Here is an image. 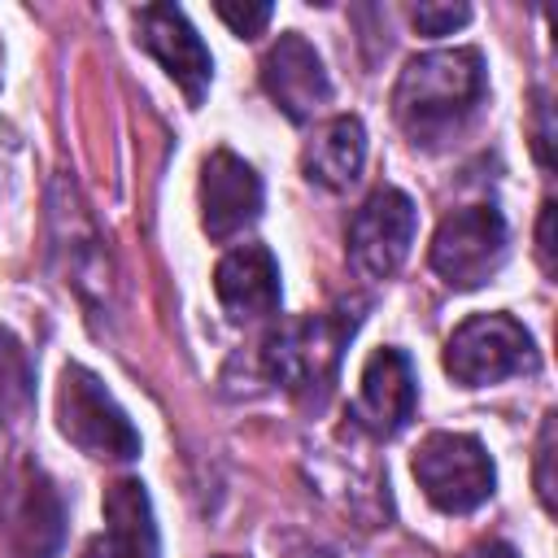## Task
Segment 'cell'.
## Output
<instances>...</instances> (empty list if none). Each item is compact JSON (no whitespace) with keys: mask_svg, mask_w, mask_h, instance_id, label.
Wrapping results in <instances>:
<instances>
[{"mask_svg":"<svg viewBox=\"0 0 558 558\" xmlns=\"http://www.w3.org/2000/svg\"><path fill=\"white\" fill-rule=\"evenodd\" d=\"M484 87L488 74L475 48H432L405 61L392 87V118L414 144L432 148L453 140L471 122Z\"/></svg>","mask_w":558,"mask_h":558,"instance_id":"6da1fadb","label":"cell"},{"mask_svg":"<svg viewBox=\"0 0 558 558\" xmlns=\"http://www.w3.org/2000/svg\"><path fill=\"white\" fill-rule=\"evenodd\" d=\"M357 331L353 310H327L310 318H288L262 340V371L288 392H323L340 366L349 336Z\"/></svg>","mask_w":558,"mask_h":558,"instance_id":"7a4b0ae2","label":"cell"},{"mask_svg":"<svg viewBox=\"0 0 558 558\" xmlns=\"http://www.w3.org/2000/svg\"><path fill=\"white\" fill-rule=\"evenodd\" d=\"M65 541V506L48 471L31 458L0 466V545L9 558H57Z\"/></svg>","mask_w":558,"mask_h":558,"instance_id":"3957f363","label":"cell"},{"mask_svg":"<svg viewBox=\"0 0 558 558\" xmlns=\"http://www.w3.org/2000/svg\"><path fill=\"white\" fill-rule=\"evenodd\" d=\"M57 427L61 436L100 462H131L140 453V432L131 427L126 410L87 366L70 362L57 384Z\"/></svg>","mask_w":558,"mask_h":558,"instance_id":"277c9868","label":"cell"},{"mask_svg":"<svg viewBox=\"0 0 558 558\" xmlns=\"http://www.w3.org/2000/svg\"><path fill=\"white\" fill-rule=\"evenodd\" d=\"M410 466H414L423 497L440 514H471L497 488V471H493L488 449L466 432H432L414 449Z\"/></svg>","mask_w":558,"mask_h":558,"instance_id":"5b68a950","label":"cell"},{"mask_svg":"<svg viewBox=\"0 0 558 558\" xmlns=\"http://www.w3.org/2000/svg\"><path fill=\"white\" fill-rule=\"evenodd\" d=\"M536 366V344L523 323L510 314H475L445 340V371L466 384L484 388Z\"/></svg>","mask_w":558,"mask_h":558,"instance_id":"8992f818","label":"cell"},{"mask_svg":"<svg viewBox=\"0 0 558 558\" xmlns=\"http://www.w3.org/2000/svg\"><path fill=\"white\" fill-rule=\"evenodd\" d=\"M506 244H510L506 218L493 205H466L440 218L427 257L449 288H480L501 270Z\"/></svg>","mask_w":558,"mask_h":558,"instance_id":"52a82bcc","label":"cell"},{"mask_svg":"<svg viewBox=\"0 0 558 558\" xmlns=\"http://www.w3.org/2000/svg\"><path fill=\"white\" fill-rule=\"evenodd\" d=\"M414 201L401 187H375L349 222V257L366 279H388L414 244Z\"/></svg>","mask_w":558,"mask_h":558,"instance_id":"ba28073f","label":"cell"},{"mask_svg":"<svg viewBox=\"0 0 558 558\" xmlns=\"http://www.w3.org/2000/svg\"><path fill=\"white\" fill-rule=\"evenodd\" d=\"M135 39L183 87L187 105L205 100L209 78H214V57L201 44V35L192 31V22L183 17V9H174V4H144V9H135Z\"/></svg>","mask_w":558,"mask_h":558,"instance_id":"9c48e42d","label":"cell"},{"mask_svg":"<svg viewBox=\"0 0 558 558\" xmlns=\"http://www.w3.org/2000/svg\"><path fill=\"white\" fill-rule=\"evenodd\" d=\"M196 196H201V227H205L209 240H231L244 227H253L257 214H262V179H257V170L244 157L227 153V148L205 157Z\"/></svg>","mask_w":558,"mask_h":558,"instance_id":"30bf717a","label":"cell"},{"mask_svg":"<svg viewBox=\"0 0 558 558\" xmlns=\"http://www.w3.org/2000/svg\"><path fill=\"white\" fill-rule=\"evenodd\" d=\"M262 87L275 100V109H283L292 122H310L331 100V78L323 70V57L296 31L279 35L262 57Z\"/></svg>","mask_w":558,"mask_h":558,"instance_id":"8fae6325","label":"cell"},{"mask_svg":"<svg viewBox=\"0 0 558 558\" xmlns=\"http://www.w3.org/2000/svg\"><path fill=\"white\" fill-rule=\"evenodd\" d=\"M414 405H418V384L410 357L401 349H375L357 379V401H353L357 427H366L371 436H397L414 418Z\"/></svg>","mask_w":558,"mask_h":558,"instance_id":"7c38bea8","label":"cell"},{"mask_svg":"<svg viewBox=\"0 0 558 558\" xmlns=\"http://www.w3.org/2000/svg\"><path fill=\"white\" fill-rule=\"evenodd\" d=\"M214 296L231 323H257L279 310V262L266 244L231 248L214 270Z\"/></svg>","mask_w":558,"mask_h":558,"instance_id":"4fadbf2b","label":"cell"},{"mask_svg":"<svg viewBox=\"0 0 558 558\" xmlns=\"http://www.w3.org/2000/svg\"><path fill=\"white\" fill-rule=\"evenodd\" d=\"M78 558H157V523L140 480H113L105 493V532Z\"/></svg>","mask_w":558,"mask_h":558,"instance_id":"5bb4252c","label":"cell"},{"mask_svg":"<svg viewBox=\"0 0 558 558\" xmlns=\"http://www.w3.org/2000/svg\"><path fill=\"white\" fill-rule=\"evenodd\" d=\"M362 161H366V126L353 113H340V118L323 122L310 135L305 153H301L305 179L327 187V192H344L349 183H357Z\"/></svg>","mask_w":558,"mask_h":558,"instance_id":"9a60e30c","label":"cell"},{"mask_svg":"<svg viewBox=\"0 0 558 558\" xmlns=\"http://www.w3.org/2000/svg\"><path fill=\"white\" fill-rule=\"evenodd\" d=\"M52 218H57V248L70 253V283L83 296L87 292H105L109 288V253H105L96 227L87 222L83 205L74 201V192H70V201L57 205Z\"/></svg>","mask_w":558,"mask_h":558,"instance_id":"2e32d148","label":"cell"},{"mask_svg":"<svg viewBox=\"0 0 558 558\" xmlns=\"http://www.w3.org/2000/svg\"><path fill=\"white\" fill-rule=\"evenodd\" d=\"M35 410V366L22 340L0 327V436L17 432Z\"/></svg>","mask_w":558,"mask_h":558,"instance_id":"e0dca14e","label":"cell"},{"mask_svg":"<svg viewBox=\"0 0 558 558\" xmlns=\"http://www.w3.org/2000/svg\"><path fill=\"white\" fill-rule=\"evenodd\" d=\"M410 22L423 31V35H453L458 26L471 22V9L466 4H414L410 9Z\"/></svg>","mask_w":558,"mask_h":558,"instance_id":"ac0fdd59","label":"cell"},{"mask_svg":"<svg viewBox=\"0 0 558 558\" xmlns=\"http://www.w3.org/2000/svg\"><path fill=\"white\" fill-rule=\"evenodd\" d=\"M218 17L240 35V39H253V35H262L266 31V22H270V4H218Z\"/></svg>","mask_w":558,"mask_h":558,"instance_id":"d6986e66","label":"cell"},{"mask_svg":"<svg viewBox=\"0 0 558 558\" xmlns=\"http://www.w3.org/2000/svg\"><path fill=\"white\" fill-rule=\"evenodd\" d=\"M549 462H554V414H545L541 440H536V497H541L545 510H554V475H549Z\"/></svg>","mask_w":558,"mask_h":558,"instance_id":"ffe728a7","label":"cell"},{"mask_svg":"<svg viewBox=\"0 0 558 558\" xmlns=\"http://www.w3.org/2000/svg\"><path fill=\"white\" fill-rule=\"evenodd\" d=\"M536 257H541V270L554 275V201L541 205V222H536Z\"/></svg>","mask_w":558,"mask_h":558,"instance_id":"44dd1931","label":"cell"},{"mask_svg":"<svg viewBox=\"0 0 558 558\" xmlns=\"http://www.w3.org/2000/svg\"><path fill=\"white\" fill-rule=\"evenodd\" d=\"M536 161L541 166H549V100L545 96H536Z\"/></svg>","mask_w":558,"mask_h":558,"instance_id":"7402d4cb","label":"cell"},{"mask_svg":"<svg viewBox=\"0 0 558 558\" xmlns=\"http://www.w3.org/2000/svg\"><path fill=\"white\" fill-rule=\"evenodd\" d=\"M458 558H519V554H514L506 541H475V545L462 549Z\"/></svg>","mask_w":558,"mask_h":558,"instance_id":"603a6c76","label":"cell"},{"mask_svg":"<svg viewBox=\"0 0 558 558\" xmlns=\"http://www.w3.org/2000/svg\"><path fill=\"white\" fill-rule=\"evenodd\" d=\"M218 558H235V554H218Z\"/></svg>","mask_w":558,"mask_h":558,"instance_id":"cb8c5ba5","label":"cell"}]
</instances>
